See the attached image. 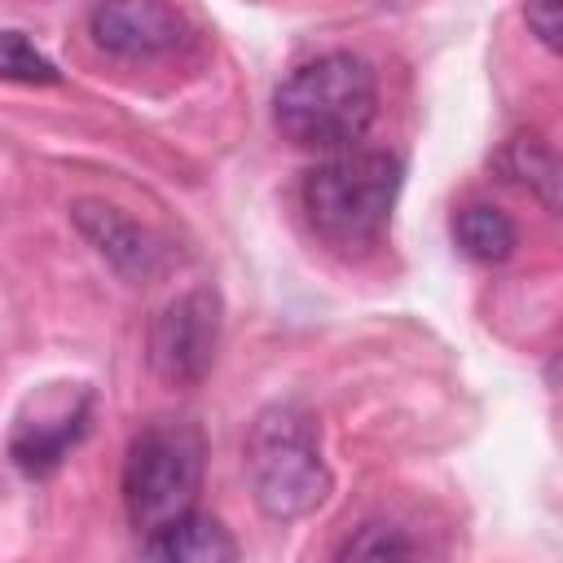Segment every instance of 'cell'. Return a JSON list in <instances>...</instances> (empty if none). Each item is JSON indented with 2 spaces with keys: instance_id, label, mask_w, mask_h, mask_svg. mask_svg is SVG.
<instances>
[{
  "instance_id": "obj_8",
  "label": "cell",
  "mask_w": 563,
  "mask_h": 563,
  "mask_svg": "<svg viewBox=\"0 0 563 563\" xmlns=\"http://www.w3.org/2000/svg\"><path fill=\"white\" fill-rule=\"evenodd\" d=\"M70 216H75L79 233H84L123 277H150V273H154V264H158L154 238H150L136 220H128L119 207H106V202H75Z\"/></svg>"
},
{
  "instance_id": "obj_11",
  "label": "cell",
  "mask_w": 563,
  "mask_h": 563,
  "mask_svg": "<svg viewBox=\"0 0 563 563\" xmlns=\"http://www.w3.org/2000/svg\"><path fill=\"white\" fill-rule=\"evenodd\" d=\"M453 238H457L462 255H471L475 264H501L519 246L515 220L506 211H497L493 202H466L453 216Z\"/></svg>"
},
{
  "instance_id": "obj_4",
  "label": "cell",
  "mask_w": 563,
  "mask_h": 563,
  "mask_svg": "<svg viewBox=\"0 0 563 563\" xmlns=\"http://www.w3.org/2000/svg\"><path fill=\"white\" fill-rule=\"evenodd\" d=\"M202 488V435L185 422H150L123 457V510L145 537L194 510Z\"/></svg>"
},
{
  "instance_id": "obj_7",
  "label": "cell",
  "mask_w": 563,
  "mask_h": 563,
  "mask_svg": "<svg viewBox=\"0 0 563 563\" xmlns=\"http://www.w3.org/2000/svg\"><path fill=\"white\" fill-rule=\"evenodd\" d=\"M88 431V391H57L35 405V413H22L9 435V457L22 475H48L62 466V457L84 440Z\"/></svg>"
},
{
  "instance_id": "obj_1",
  "label": "cell",
  "mask_w": 563,
  "mask_h": 563,
  "mask_svg": "<svg viewBox=\"0 0 563 563\" xmlns=\"http://www.w3.org/2000/svg\"><path fill=\"white\" fill-rule=\"evenodd\" d=\"M378 114V79L356 53H321L295 66L277 97V132L299 150H347L356 145Z\"/></svg>"
},
{
  "instance_id": "obj_10",
  "label": "cell",
  "mask_w": 563,
  "mask_h": 563,
  "mask_svg": "<svg viewBox=\"0 0 563 563\" xmlns=\"http://www.w3.org/2000/svg\"><path fill=\"white\" fill-rule=\"evenodd\" d=\"M497 172H501L510 185L537 194L545 211L559 207V163H554V150H550L541 136L515 132V136L501 145V154H497Z\"/></svg>"
},
{
  "instance_id": "obj_12",
  "label": "cell",
  "mask_w": 563,
  "mask_h": 563,
  "mask_svg": "<svg viewBox=\"0 0 563 563\" xmlns=\"http://www.w3.org/2000/svg\"><path fill=\"white\" fill-rule=\"evenodd\" d=\"M0 84L48 88V84H62V70H57V62L44 57L22 31H0Z\"/></svg>"
},
{
  "instance_id": "obj_6",
  "label": "cell",
  "mask_w": 563,
  "mask_h": 563,
  "mask_svg": "<svg viewBox=\"0 0 563 563\" xmlns=\"http://www.w3.org/2000/svg\"><path fill=\"white\" fill-rule=\"evenodd\" d=\"M88 35L123 62H158L185 48L189 26L167 0H97L88 9Z\"/></svg>"
},
{
  "instance_id": "obj_3",
  "label": "cell",
  "mask_w": 563,
  "mask_h": 563,
  "mask_svg": "<svg viewBox=\"0 0 563 563\" xmlns=\"http://www.w3.org/2000/svg\"><path fill=\"white\" fill-rule=\"evenodd\" d=\"M246 479L255 506L277 519H303L330 497V466L321 457L317 422L299 405H268L246 435Z\"/></svg>"
},
{
  "instance_id": "obj_13",
  "label": "cell",
  "mask_w": 563,
  "mask_h": 563,
  "mask_svg": "<svg viewBox=\"0 0 563 563\" xmlns=\"http://www.w3.org/2000/svg\"><path fill=\"white\" fill-rule=\"evenodd\" d=\"M418 550L422 545L396 523H361L356 537L339 545V559H409Z\"/></svg>"
},
{
  "instance_id": "obj_2",
  "label": "cell",
  "mask_w": 563,
  "mask_h": 563,
  "mask_svg": "<svg viewBox=\"0 0 563 563\" xmlns=\"http://www.w3.org/2000/svg\"><path fill=\"white\" fill-rule=\"evenodd\" d=\"M400 158L387 150H339L303 176V211L312 233L334 251H369L400 194Z\"/></svg>"
},
{
  "instance_id": "obj_9",
  "label": "cell",
  "mask_w": 563,
  "mask_h": 563,
  "mask_svg": "<svg viewBox=\"0 0 563 563\" xmlns=\"http://www.w3.org/2000/svg\"><path fill=\"white\" fill-rule=\"evenodd\" d=\"M141 554L158 559V563H233L238 541L229 537V528H220V519H211L202 510H185V515L158 523L154 532H145Z\"/></svg>"
},
{
  "instance_id": "obj_14",
  "label": "cell",
  "mask_w": 563,
  "mask_h": 563,
  "mask_svg": "<svg viewBox=\"0 0 563 563\" xmlns=\"http://www.w3.org/2000/svg\"><path fill=\"white\" fill-rule=\"evenodd\" d=\"M528 26L554 53L559 48V0H528Z\"/></svg>"
},
{
  "instance_id": "obj_5",
  "label": "cell",
  "mask_w": 563,
  "mask_h": 563,
  "mask_svg": "<svg viewBox=\"0 0 563 563\" xmlns=\"http://www.w3.org/2000/svg\"><path fill=\"white\" fill-rule=\"evenodd\" d=\"M220 347V295L185 290L150 325V365L172 387H198Z\"/></svg>"
}]
</instances>
